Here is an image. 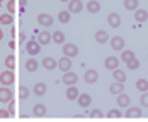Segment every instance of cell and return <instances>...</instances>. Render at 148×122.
<instances>
[{"label":"cell","instance_id":"1","mask_svg":"<svg viewBox=\"0 0 148 122\" xmlns=\"http://www.w3.org/2000/svg\"><path fill=\"white\" fill-rule=\"evenodd\" d=\"M40 48H41V45H40L38 41H35V40L26 41V52L29 53V57H35V55H38V53H40Z\"/></svg>","mask_w":148,"mask_h":122},{"label":"cell","instance_id":"2","mask_svg":"<svg viewBox=\"0 0 148 122\" xmlns=\"http://www.w3.org/2000/svg\"><path fill=\"white\" fill-rule=\"evenodd\" d=\"M14 72L9 69V71H3L2 74H0V84H3V86H10V84H14Z\"/></svg>","mask_w":148,"mask_h":122},{"label":"cell","instance_id":"3","mask_svg":"<svg viewBox=\"0 0 148 122\" xmlns=\"http://www.w3.org/2000/svg\"><path fill=\"white\" fill-rule=\"evenodd\" d=\"M62 52H64V57H69V59H73L77 55V46L74 45V43H66L64 46H62Z\"/></svg>","mask_w":148,"mask_h":122},{"label":"cell","instance_id":"4","mask_svg":"<svg viewBox=\"0 0 148 122\" xmlns=\"http://www.w3.org/2000/svg\"><path fill=\"white\" fill-rule=\"evenodd\" d=\"M67 3H69V5H67V7H69L67 10H69L71 14H79V12L83 10V2H81V0H69Z\"/></svg>","mask_w":148,"mask_h":122},{"label":"cell","instance_id":"5","mask_svg":"<svg viewBox=\"0 0 148 122\" xmlns=\"http://www.w3.org/2000/svg\"><path fill=\"white\" fill-rule=\"evenodd\" d=\"M62 82H64V84H67V86L76 84V82H77V74H76V72H71V71L64 72V76H62Z\"/></svg>","mask_w":148,"mask_h":122},{"label":"cell","instance_id":"6","mask_svg":"<svg viewBox=\"0 0 148 122\" xmlns=\"http://www.w3.org/2000/svg\"><path fill=\"white\" fill-rule=\"evenodd\" d=\"M77 103H79V107L81 108H88L90 107V103H91V96L88 95V93H83V95H77Z\"/></svg>","mask_w":148,"mask_h":122},{"label":"cell","instance_id":"7","mask_svg":"<svg viewBox=\"0 0 148 122\" xmlns=\"http://www.w3.org/2000/svg\"><path fill=\"white\" fill-rule=\"evenodd\" d=\"M84 81L88 82V84H95V82L98 81V71H95V69L86 71L84 72Z\"/></svg>","mask_w":148,"mask_h":122},{"label":"cell","instance_id":"8","mask_svg":"<svg viewBox=\"0 0 148 122\" xmlns=\"http://www.w3.org/2000/svg\"><path fill=\"white\" fill-rule=\"evenodd\" d=\"M57 67H59L60 71H64V72L71 71V67H73V64H71V59H69V57H62V59L57 62Z\"/></svg>","mask_w":148,"mask_h":122},{"label":"cell","instance_id":"9","mask_svg":"<svg viewBox=\"0 0 148 122\" xmlns=\"http://www.w3.org/2000/svg\"><path fill=\"white\" fill-rule=\"evenodd\" d=\"M9 100H12V91H10L9 86H2V88H0V102L5 103V102H9Z\"/></svg>","mask_w":148,"mask_h":122},{"label":"cell","instance_id":"10","mask_svg":"<svg viewBox=\"0 0 148 122\" xmlns=\"http://www.w3.org/2000/svg\"><path fill=\"white\" fill-rule=\"evenodd\" d=\"M107 22L110 24L112 28H119V26H121V16L115 14V12H110V14L107 16Z\"/></svg>","mask_w":148,"mask_h":122},{"label":"cell","instance_id":"11","mask_svg":"<svg viewBox=\"0 0 148 122\" xmlns=\"http://www.w3.org/2000/svg\"><path fill=\"white\" fill-rule=\"evenodd\" d=\"M38 22H40L41 26L48 28V26H52V24H53V17H52V16H48V14H40V16H38Z\"/></svg>","mask_w":148,"mask_h":122},{"label":"cell","instance_id":"12","mask_svg":"<svg viewBox=\"0 0 148 122\" xmlns=\"http://www.w3.org/2000/svg\"><path fill=\"white\" fill-rule=\"evenodd\" d=\"M103 65H105V69L114 71V69H117V65H119V59H117V57H107L105 62H103Z\"/></svg>","mask_w":148,"mask_h":122},{"label":"cell","instance_id":"13","mask_svg":"<svg viewBox=\"0 0 148 122\" xmlns=\"http://www.w3.org/2000/svg\"><path fill=\"white\" fill-rule=\"evenodd\" d=\"M134 19H136L140 24H143V22L148 19V12L145 10V9H136V10H134Z\"/></svg>","mask_w":148,"mask_h":122},{"label":"cell","instance_id":"14","mask_svg":"<svg viewBox=\"0 0 148 122\" xmlns=\"http://www.w3.org/2000/svg\"><path fill=\"white\" fill-rule=\"evenodd\" d=\"M100 9H102V5H100V2H97V0H90V2L86 3V10L91 12V14L100 12Z\"/></svg>","mask_w":148,"mask_h":122},{"label":"cell","instance_id":"15","mask_svg":"<svg viewBox=\"0 0 148 122\" xmlns=\"http://www.w3.org/2000/svg\"><path fill=\"white\" fill-rule=\"evenodd\" d=\"M41 64H43V69H47V71L57 69V62H55V59H52V57H45Z\"/></svg>","mask_w":148,"mask_h":122},{"label":"cell","instance_id":"16","mask_svg":"<svg viewBox=\"0 0 148 122\" xmlns=\"http://www.w3.org/2000/svg\"><path fill=\"white\" fill-rule=\"evenodd\" d=\"M126 117H127V119H140V117H141V110H140L138 107H129V108L126 110Z\"/></svg>","mask_w":148,"mask_h":122},{"label":"cell","instance_id":"17","mask_svg":"<svg viewBox=\"0 0 148 122\" xmlns=\"http://www.w3.org/2000/svg\"><path fill=\"white\" fill-rule=\"evenodd\" d=\"M95 41H97L98 45H102V43H107V41H109V35H107L105 31L98 29V31L95 33Z\"/></svg>","mask_w":148,"mask_h":122},{"label":"cell","instance_id":"18","mask_svg":"<svg viewBox=\"0 0 148 122\" xmlns=\"http://www.w3.org/2000/svg\"><path fill=\"white\" fill-rule=\"evenodd\" d=\"M52 41V35L48 33V31H41L40 35H38V43L40 45H48Z\"/></svg>","mask_w":148,"mask_h":122},{"label":"cell","instance_id":"19","mask_svg":"<svg viewBox=\"0 0 148 122\" xmlns=\"http://www.w3.org/2000/svg\"><path fill=\"white\" fill-rule=\"evenodd\" d=\"M129 103H131V98H129L127 95H124V93H119V96H117V105H119V107H129Z\"/></svg>","mask_w":148,"mask_h":122},{"label":"cell","instance_id":"20","mask_svg":"<svg viewBox=\"0 0 148 122\" xmlns=\"http://www.w3.org/2000/svg\"><path fill=\"white\" fill-rule=\"evenodd\" d=\"M109 91H110L112 95H119V93H122V91H124V82H119V81H115L114 84H110V88H109Z\"/></svg>","mask_w":148,"mask_h":122},{"label":"cell","instance_id":"21","mask_svg":"<svg viewBox=\"0 0 148 122\" xmlns=\"http://www.w3.org/2000/svg\"><path fill=\"white\" fill-rule=\"evenodd\" d=\"M33 93H35L36 96H43V95L47 93V84H45V82H36L35 88H33Z\"/></svg>","mask_w":148,"mask_h":122},{"label":"cell","instance_id":"22","mask_svg":"<svg viewBox=\"0 0 148 122\" xmlns=\"http://www.w3.org/2000/svg\"><path fill=\"white\" fill-rule=\"evenodd\" d=\"M110 45H112L114 50H124V40L121 36H114L110 41Z\"/></svg>","mask_w":148,"mask_h":122},{"label":"cell","instance_id":"23","mask_svg":"<svg viewBox=\"0 0 148 122\" xmlns=\"http://www.w3.org/2000/svg\"><path fill=\"white\" fill-rule=\"evenodd\" d=\"M77 95H79V91H77V88H76V86H69V88H67V89H66V98H67V100H76V98H77Z\"/></svg>","mask_w":148,"mask_h":122},{"label":"cell","instance_id":"24","mask_svg":"<svg viewBox=\"0 0 148 122\" xmlns=\"http://www.w3.org/2000/svg\"><path fill=\"white\" fill-rule=\"evenodd\" d=\"M33 114H35L36 117H43V115L47 114V107L41 105V103H36V105L33 107Z\"/></svg>","mask_w":148,"mask_h":122},{"label":"cell","instance_id":"25","mask_svg":"<svg viewBox=\"0 0 148 122\" xmlns=\"http://www.w3.org/2000/svg\"><path fill=\"white\" fill-rule=\"evenodd\" d=\"M138 5H140V2L138 0H124V9L126 10H136L138 9Z\"/></svg>","mask_w":148,"mask_h":122},{"label":"cell","instance_id":"26","mask_svg":"<svg viewBox=\"0 0 148 122\" xmlns=\"http://www.w3.org/2000/svg\"><path fill=\"white\" fill-rule=\"evenodd\" d=\"M24 67H26V71H29V72H35L38 69V62L35 59H28L26 60V64H24Z\"/></svg>","mask_w":148,"mask_h":122},{"label":"cell","instance_id":"27","mask_svg":"<svg viewBox=\"0 0 148 122\" xmlns=\"http://www.w3.org/2000/svg\"><path fill=\"white\" fill-rule=\"evenodd\" d=\"M57 19H59L60 22H64V24H66V22H69V21H71V12H69V10H60V12H59V16H57Z\"/></svg>","mask_w":148,"mask_h":122},{"label":"cell","instance_id":"28","mask_svg":"<svg viewBox=\"0 0 148 122\" xmlns=\"http://www.w3.org/2000/svg\"><path fill=\"white\" fill-rule=\"evenodd\" d=\"M114 79L119 82H126V72L121 69H114Z\"/></svg>","mask_w":148,"mask_h":122},{"label":"cell","instance_id":"29","mask_svg":"<svg viewBox=\"0 0 148 122\" xmlns=\"http://www.w3.org/2000/svg\"><path fill=\"white\" fill-rule=\"evenodd\" d=\"M122 53H121V59L124 60V62H129L131 59H134V52L133 50H121Z\"/></svg>","mask_w":148,"mask_h":122},{"label":"cell","instance_id":"30","mask_svg":"<svg viewBox=\"0 0 148 122\" xmlns=\"http://www.w3.org/2000/svg\"><path fill=\"white\" fill-rule=\"evenodd\" d=\"M136 89L141 91V93L148 91V81L147 79H138V81H136Z\"/></svg>","mask_w":148,"mask_h":122},{"label":"cell","instance_id":"31","mask_svg":"<svg viewBox=\"0 0 148 122\" xmlns=\"http://www.w3.org/2000/svg\"><path fill=\"white\" fill-rule=\"evenodd\" d=\"M64 40H66V36H64L62 31H55V33L52 35V41L57 43V45H59V43H64Z\"/></svg>","mask_w":148,"mask_h":122},{"label":"cell","instance_id":"32","mask_svg":"<svg viewBox=\"0 0 148 122\" xmlns=\"http://www.w3.org/2000/svg\"><path fill=\"white\" fill-rule=\"evenodd\" d=\"M126 65H127V69H129V71H136V69L140 67V60L134 57V59H131L129 62H126Z\"/></svg>","mask_w":148,"mask_h":122},{"label":"cell","instance_id":"33","mask_svg":"<svg viewBox=\"0 0 148 122\" xmlns=\"http://www.w3.org/2000/svg\"><path fill=\"white\" fill-rule=\"evenodd\" d=\"M12 21H14L12 14H2L0 16V22L2 24H12Z\"/></svg>","mask_w":148,"mask_h":122},{"label":"cell","instance_id":"34","mask_svg":"<svg viewBox=\"0 0 148 122\" xmlns=\"http://www.w3.org/2000/svg\"><path fill=\"white\" fill-rule=\"evenodd\" d=\"M19 96H21L23 100H26V98L29 96V89H28L26 86H21V88H19Z\"/></svg>","mask_w":148,"mask_h":122},{"label":"cell","instance_id":"35","mask_svg":"<svg viewBox=\"0 0 148 122\" xmlns=\"http://www.w3.org/2000/svg\"><path fill=\"white\" fill-rule=\"evenodd\" d=\"M107 117H109V119H121V117H122V112H119V110H110V112L107 114Z\"/></svg>","mask_w":148,"mask_h":122},{"label":"cell","instance_id":"36","mask_svg":"<svg viewBox=\"0 0 148 122\" xmlns=\"http://www.w3.org/2000/svg\"><path fill=\"white\" fill-rule=\"evenodd\" d=\"M90 117H91V119H102V117H103V114H102L98 108H93V110L90 112Z\"/></svg>","mask_w":148,"mask_h":122},{"label":"cell","instance_id":"37","mask_svg":"<svg viewBox=\"0 0 148 122\" xmlns=\"http://www.w3.org/2000/svg\"><path fill=\"white\" fill-rule=\"evenodd\" d=\"M140 103H141V107L148 108V91H145V93L141 95V98H140Z\"/></svg>","mask_w":148,"mask_h":122},{"label":"cell","instance_id":"38","mask_svg":"<svg viewBox=\"0 0 148 122\" xmlns=\"http://www.w3.org/2000/svg\"><path fill=\"white\" fill-rule=\"evenodd\" d=\"M5 65H7V69H10V71L14 69V57H12V55H9V57L5 59Z\"/></svg>","mask_w":148,"mask_h":122},{"label":"cell","instance_id":"39","mask_svg":"<svg viewBox=\"0 0 148 122\" xmlns=\"http://www.w3.org/2000/svg\"><path fill=\"white\" fill-rule=\"evenodd\" d=\"M16 103H14V100H9V115H14L16 112Z\"/></svg>","mask_w":148,"mask_h":122},{"label":"cell","instance_id":"40","mask_svg":"<svg viewBox=\"0 0 148 122\" xmlns=\"http://www.w3.org/2000/svg\"><path fill=\"white\" fill-rule=\"evenodd\" d=\"M16 0H10V2H7V9H9V14H12L14 10H16V3H14Z\"/></svg>","mask_w":148,"mask_h":122},{"label":"cell","instance_id":"41","mask_svg":"<svg viewBox=\"0 0 148 122\" xmlns=\"http://www.w3.org/2000/svg\"><path fill=\"white\" fill-rule=\"evenodd\" d=\"M7 117H10L9 110H0V119H7Z\"/></svg>","mask_w":148,"mask_h":122},{"label":"cell","instance_id":"42","mask_svg":"<svg viewBox=\"0 0 148 122\" xmlns=\"http://www.w3.org/2000/svg\"><path fill=\"white\" fill-rule=\"evenodd\" d=\"M19 40H21L23 43H24V41H26V35H24V33H21V36H19Z\"/></svg>","mask_w":148,"mask_h":122},{"label":"cell","instance_id":"43","mask_svg":"<svg viewBox=\"0 0 148 122\" xmlns=\"http://www.w3.org/2000/svg\"><path fill=\"white\" fill-rule=\"evenodd\" d=\"M19 3H21V5H23V7H24V5H26V3H28V0H19Z\"/></svg>","mask_w":148,"mask_h":122},{"label":"cell","instance_id":"44","mask_svg":"<svg viewBox=\"0 0 148 122\" xmlns=\"http://www.w3.org/2000/svg\"><path fill=\"white\" fill-rule=\"evenodd\" d=\"M2 38H3V31H2V28H0V41H2Z\"/></svg>","mask_w":148,"mask_h":122},{"label":"cell","instance_id":"45","mask_svg":"<svg viewBox=\"0 0 148 122\" xmlns=\"http://www.w3.org/2000/svg\"><path fill=\"white\" fill-rule=\"evenodd\" d=\"M2 2H3V0H0V7H2Z\"/></svg>","mask_w":148,"mask_h":122},{"label":"cell","instance_id":"46","mask_svg":"<svg viewBox=\"0 0 148 122\" xmlns=\"http://www.w3.org/2000/svg\"><path fill=\"white\" fill-rule=\"evenodd\" d=\"M60 2H69V0H60Z\"/></svg>","mask_w":148,"mask_h":122}]
</instances>
